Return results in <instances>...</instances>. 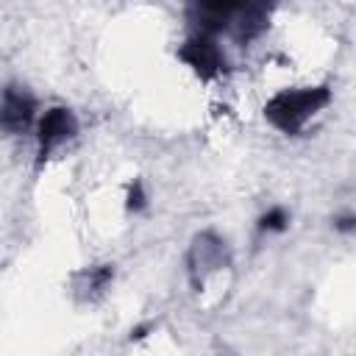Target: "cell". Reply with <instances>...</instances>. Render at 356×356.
Returning <instances> with one entry per match:
<instances>
[{"label": "cell", "mask_w": 356, "mask_h": 356, "mask_svg": "<svg viewBox=\"0 0 356 356\" xmlns=\"http://www.w3.org/2000/svg\"><path fill=\"white\" fill-rule=\"evenodd\" d=\"M331 100V89L328 86H300V89H281L275 92L267 106H264V117L273 128H278L281 134H300L306 128V122Z\"/></svg>", "instance_id": "1"}, {"label": "cell", "mask_w": 356, "mask_h": 356, "mask_svg": "<svg viewBox=\"0 0 356 356\" xmlns=\"http://www.w3.org/2000/svg\"><path fill=\"white\" fill-rule=\"evenodd\" d=\"M78 134V117L67 106H50L39 120H36V156L39 161H47L53 150L75 139Z\"/></svg>", "instance_id": "2"}, {"label": "cell", "mask_w": 356, "mask_h": 356, "mask_svg": "<svg viewBox=\"0 0 356 356\" xmlns=\"http://www.w3.org/2000/svg\"><path fill=\"white\" fill-rule=\"evenodd\" d=\"M36 97L17 83L0 89V131L19 136L36 125Z\"/></svg>", "instance_id": "3"}, {"label": "cell", "mask_w": 356, "mask_h": 356, "mask_svg": "<svg viewBox=\"0 0 356 356\" xmlns=\"http://www.w3.org/2000/svg\"><path fill=\"white\" fill-rule=\"evenodd\" d=\"M178 56H181L200 78H206V81L217 78V75L225 72V67H228V58H225V53H222L220 39H217V36H209V33H197V31L181 44Z\"/></svg>", "instance_id": "4"}, {"label": "cell", "mask_w": 356, "mask_h": 356, "mask_svg": "<svg viewBox=\"0 0 356 356\" xmlns=\"http://www.w3.org/2000/svg\"><path fill=\"white\" fill-rule=\"evenodd\" d=\"M228 264V248L225 242L206 231V234H197L192 248H189V256H186V270H189V278L195 286H200L211 273L222 270Z\"/></svg>", "instance_id": "5"}, {"label": "cell", "mask_w": 356, "mask_h": 356, "mask_svg": "<svg viewBox=\"0 0 356 356\" xmlns=\"http://www.w3.org/2000/svg\"><path fill=\"white\" fill-rule=\"evenodd\" d=\"M83 284H81V289H83V295L86 298H95V295H100L108 284H111V278H114V267L111 264H100V267H89L83 275Z\"/></svg>", "instance_id": "6"}, {"label": "cell", "mask_w": 356, "mask_h": 356, "mask_svg": "<svg viewBox=\"0 0 356 356\" xmlns=\"http://www.w3.org/2000/svg\"><path fill=\"white\" fill-rule=\"evenodd\" d=\"M286 222H289V214L281 209V206H273V209H267L261 217H259V234H278V231H284L286 228Z\"/></svg>", "instance_id": "7"}, {"label": "cell", "mask_w": 356, "mask_h": 356, "mask_svg": "<svg viewBox=\"0 0 356 356\" xmlns=\"http://www.w3.org/2000/svg\"><path fill=\"white\" fill-rule=\"evenodd\" d=\"M142 206H145V192H142V184L134 181V186H131V192H128V209H131V211H139Z\"/></svg>", "instance_id": "8"}]
</instances>
